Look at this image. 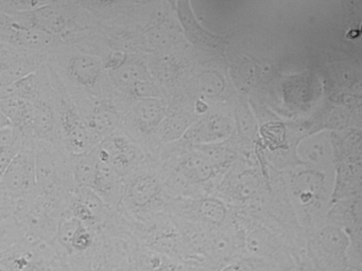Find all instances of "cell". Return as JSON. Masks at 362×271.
Segmentation results:
<instances>
[{"label": "cell", "mask_w": 362, "mask_h": 271, "mask_svg": "<svg viewBox=\"0 0 362 271\" xmlns=\"http://www.w3.org/2000/svg\"><path fill=\"white\" fill-rule=\"evenodd\" d=\"M0 110L9 119L12 126L33 122V104L25 97H11L0 101Z\"/></svg>", "instance_id": "5"}, {"label": "cell", "mask_w": 362, "mask_h": 271, "mask_svg": "<svg viewBox=\"0 0 362 271\" xmlns=\"http://www.w3.org/2000/svg\"><path fill=\"white\" fill-rule=\"evenodd\" d=\"M115 112L107 103L98 104L88 120V128L97 136H105L115 126Z\"/></svg>", "instance_id": "7"}, {"label": "cell", "mask_w": 362, "mask_h": 271, "mask_svg": "<svg viewBox=\"0 0 362 271\" xmlns=\"http://www.w3.org/2000/svg\"><path fill=\"white\" fill-rule=\"evenodd\" d=\"M12 126L11 122L9 119L3 114V112L0 110V129L5 128V127Z\"/></svg>", "instance_id": "16"}, {"label": "cell", "mask_w": 362, "mask_h": 271, "mask_svg": "<svg viewBox=\"0 0 362 271\" xmlns=\"http://www.w3.org/2000/svg\"><path fill=\"white\" fill-rule=\"evenodd\" d=\"M33 123L37 133H50L54 129V116L52 107L44 102L33 104Z\"/></svg>", "instance_id": "9"}, {"label": "cell", "mask_w": 362, "mask_h": 271, "mask_svg": "<svg viewBox=\"0 0 362 271\" xmlns=\"http://www.w3.org/2000/svg\"><path fill=\"white\" fill-rule=\"evenodd\" d=\"M18 155V150L14 144L8 147L0 148V179Z\"/></svg>", "instance_id": "12"}, {"label": "cell", "mask_w": 362, "mask_h": 271, "mask_svg": "<svg viewBox=\"0 0 362 271\" xmlns=\"http://www.w3.org/2000/svg\"><path fill=\"white\" fill-rule=\"evenodd\" d=\"M94 246L95 237L92 231L88 228V226L81 224L77 232L74 235L73 239H71V252H69V256L86 253V252L92 250Z\"/></svg>", "instance_id": "10"}, {"label": "cell", "mask_w": 362, "mask_h": 271, "mask_svg": "<svg viewBox=\"0 0 362 271\" xmlns=\"http://www.w3.org/2000/svg\"><path fill=\"white\" fill-rule=\"evenodd\" d=\"M25 235H22L12 222L0 220V253L11 249L14 246L23 241Z\"/></svg>", "instance_id": "11"}, {"label": "cell", "mask_w": 362, "mask_h": 271, "mask_svg": "<svg viewBox=\"0 0 362 271\" xmlns=\"http://www.w3.org/2000/svg\"><path fill=\"white\" fill-rule=\"evenodd\" d=\"M62 125L71 152L77 156L86 154L90 136H88V127L84 124L79 114L74 110H67L63 114Z\"/></svg>", "instance_id": "3"}, {"label": "cell", "mask_w": 362, "mask_h": 271, "mask_svg": "<svg viewBox=\"0 0 362 271\" xmlns=\"http://www.w3.org/2000/svg\"><path fill=\"white\" fill-rule=\"evenodd\" d=\"M14 44L29 49H40L52 44V34L33 27H16L12 35Z\"/></svg>", "instance_id": "6"}, {"label": "cell", "mask_w": 362, "mask_h": 271, "mask_svg": "<svg viewBox=\"0 0 362 271\" xmlns=\"http://www.w3.org/2000/svg\"><path fill=\"white\" fill-rule=\"evenodd\" d=\"M30 27L37 28L49 34H58L64 31L67 19L58 6L52 4H42L35 10L29 11Z\"/></svg>", "instance_id": "2"}, {"label": "cell", "mask_w": 362, "mask_h": 271, "mask_svg": "<svg viewBox=\"0 0 362 271\" xmlns=\"http://www.w3.org/2000/svg\"><path fill=\"white\" fill-rule=\"evenodd\" d=\"M16 142V136H14V127L8 126L0 129V148L11 146Z\"/></svg>", "instance_id": "13"}, {"label": "cell", "mask_w": 362, "mask_h": 271, "mask_svg": "<svg viewBox=\"0 0 362 271\" xmlns=\"http://www.w3.org/2000/svg\"><path fill=\"white\" fill-rule=\"evenodd\" d=\"M221 271H250L247 265L241 263H230L228 266L224 267Z\"/></svg>", "instance_id": "15"}, {"label": "cell", "mask_w": 362, "mask_h": 271, "mask_svg": "<svg viewBox=\"0 0 362 271\" xmlns=\"http://www.w3.org/2000/svg\"><path fill=\"white\" fill-rule=\"evenodd\" d=\"M79 160L75 167V178L82 188H92L96 177L97 154L80 155Z\"/></svg>", "instance_id": "8"}, {"label": "cell", "mask_w": 362, "mask_h": 271, "mask_svg": "<svg viewBox=\"0 0 362 271\" xmlns=\"http://www.w3.org/2000/svg\"><path fill=\"white\" fill-rule=\"evenodd\" d=\"M69 72L76 82L92 88L100 78L101 63L93 55H76L69 61Z\"/></svg>", "instance_id": "4"}, {"label": "cell", "mask_w": 362, "mask_h": 271, "mask_svg": "<svg viewBox=\"0 0 362 271\" xmlns=\"http://www.w3.org/2000/svg\"><path fill=\"white\" fill-rule=\"evenodd\" d=\"M5 67V55L0 51V70Z\"/></svg>", "instance_id": "17"}, {"label": "cell", "mask_w": 362, "mask_h": 271, "mask_svg": "<svg viewBox=\"0 0 362 271\" xmlns=\"http://www.w3.org/2000/svg\"><path fill=\"white\" fill-rule=\"evenodd\" d=\"M0 180L11 192L20 193L29 190L37 181L35 162L25 155L18 154Z\"/></svg>", "instance_id": "1"}, {"label": "cell", "mask_w": 362, "mask_h": 271, "mask_svg": "<svg viewBox=\"0 0 362 271\" xmlns=\"http://www.w3.org/2000/svg\"><path fill=\"white\" fill-rule=\"evenodd\" d=\"M156 271H184L177 263H160Z\"/></svg>", "instance_id": "14"}]
</instances>
